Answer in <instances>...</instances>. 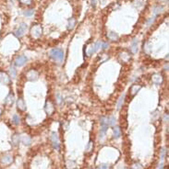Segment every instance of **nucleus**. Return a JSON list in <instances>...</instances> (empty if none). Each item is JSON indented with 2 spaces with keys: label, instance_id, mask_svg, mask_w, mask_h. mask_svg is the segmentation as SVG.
Segmentation results:
<instances>
[{
  "label": "nucleus",
  "instance_id": "4be33fe9",
  "mask_svg": "<svg viewBox=\"0 0 169 169\" xmlns=\"http://www.w3.org/2000/svg\"><path fill=\"white\" fill-rule=\"evenodd\" d=\"M51 140H52V142H56V141H58V137H57V134L56 132H52L51 134Z\"/></svg>",
  "mask_w": 169,
  "mask_h": 169
},
{
  "label": "nucleus",
  "instance_id": "393cba45",
  "mask_svg": "<svg viewBox=\"0 0 169 169\" xmlns=\"http://www.w3.org/2000/svg\"><path fill=\"white\" fill-rule=\"evenodd\" d=\"M33 13H34L33 9H29V10H27V11L24 12V15H25L26 17H31V16L33 15Z\"/></svg>",
  "mask_w": 169,
  "mask_h": 169
},
{
  "label": "nucleus",
  "instance_id": "7ed1b4c3",
  "mask_svg": "<svg viewBox=\"0 0 169 169\" xmlns=\"http://www.w3.org/2000/svg\"><path fill=\"white\" fill-rule=\"evenodd\" d=\"M27 28H28L27 24H25V23H22V24H21V26L19 27L18 30L15 31V35L17 36L18 38H21V37H22V36L24 35V33L26 32Z\"/></svg>",
  "mask_w": 169,
  "mask_h": 169
},
{
  "label": "nucleus",
  "instance_id": "c756f323",
  "mask_svg": "<svg viewBox=\"0 0 169 169\" xmlns=\"http://www.w3.org/2000/svg\"><path fill=\"white\" fill-rule=\"evenodd\" d=\"M99 169H110V165L108 164H102L99 167Z\"/></svg>",
  "mask_w": 169,
  "mask_h": 169
},
{
  "label": "nucleus",
  "instance_id": "b1692460",
  "mask_svg": "<svg viewBox=\"0 0 169 169\" xmlns=\"http://www.w3.org/2000/svg\"><path fill=\"white\" fill-rule=\"evenodd\" d=\"M108 124L109 126H114L115 124V119L114 117H111V118H108Z\"/></svg>",
  "mask_w": 169,
  "mask_h": 169
},
{
  "label": "nucleus",
  "instance_id": "2f4dec72",
  "mask_svg": "<svg viewBox=\"0 0 169 169\" xmlns=\"http://www.w3.org/2000/svg\"><path fill=\"white\" fill-rule=\"evenodd\" d=\"M109 47V44L107 42H102V46H101V48L105 50V49H107Z\"/></svg>",
  "mask_w": 169,
  "mask_h": 169
},
{
  "label": "nucleus",
  "instance_id": "20e7f679",
  "mask_svg": "<svg viewBox=\"0 0 169 169\" xmlns=\"http://www.w3.org/2000/svg\"><path fill=\"white\" fill-rule=\"evenodd\" d=\"M28 61V58L26 57V56L24 55H20L18 56L17 58L15 59V62H14V63H15L16 66H22L23 64H25V63Z\"/></svg>",
  "mask_w": 169,
  "mask_h": 169
},
{
  "label": "nucleus",
  "instance_id": "6ab92c4d",
  "mask_svg": "<svg viewBox=\"0 0 169 169\" xmlns=\"http://www.w3.org/2000/svg\"><path fill=\"white\" fill-rule=\"evenodd\" d=\"M66 165L67 169H74L76 167V163L74 161H67Z\"/></svg>",
  "mask_w": 169,
  "mask_h": 169
},
{
  "label": "nucleus",
  "instance_id": "a878e982",
  "mask_svg": "<svg viewBox=\"0 0 169 169\" xmlns=\"http://www.w3.org/2000/svg\"><path fill=\"white\" fill-rule=\"evenodd\" d=\"M131 169H143V166H142L141 164H139V163H135V164L132 165Z\"/></svg>",
  "mask_w": 169,
  "mask_h": 169
},
{
  "label": "nucleus",
  "instance_id": "f3484780",
  "mask_svg": "<svg viewBox=\"0 0 169 169\" xmlns=\"http://www.w3.org/2000/svg\"><path fill=\"white\" fill-rule=\"evenodd\" d=\"M108 38L110 39V40H116L118 39V35L116 34V33L111 31V32L108 33Z\"/></svg>",
  "mask_w": 169,
  "mask_h": 169
},
{
  "label": "nucleus",
  "instance_id": "c85d7f7f",
  "mask_svg": "<svg viewBox=\"0 0 169 169\" xmlns=\"http://www.w3.org/2000/svg\"><path fill=\"white\" fill-rule=\"evenodd\" d=\"M124 98H125V95H123V96H121L120 99H119V102H118L117 104V109H119L121 108V105L123 104V101H124Z\"/></svg>",
  "mask_w": 169,
  "mask_h": 169
},
{
  "label": "nucleus",
  "instance_id": "7c9ffc66",
  "mask_svg": "<svg viewBox=\"0 0 169 169\" xmlns=\"http://www.w3.org/2000/svg\"><path fill=\"white\" fill-rule=\"evenodd\" d=\"M21 4H24V5H31V0H20Z\"/></svg>",
  "mask_w": 169,
  "mask_h": 169
},
{
  "label": "nucleus",
  "instance_id": "2eb2a0df",
  "mask_svg": "<svg viewBox=\"0 0 169 169\" xmlns=\"http://www.w3.org/2000/svg\"><path fill=\"white\" fill-rule=\"evenodd\" d=\"M113 133H114V138H115V139H118V138L121 136V131H120V129H119V127L114 128Z\"/></svg>",
  "mask_w": 169,
  "mask_h": 169
},
{
  "label": "nucleus",
  "instance_id": "aec40b11",
  "mask_svg": "<svg viewBox=\"0 0 169 169\" xmlns=\"http://www.w3.org/2000/svg\"><path fill=\"white\" fill-rule=\"evenodd\" d=\"M12 121L15 125H19L20 122H21V119H20V117H19L18 115H16L15 114V115H13V117H12Z\"/></svg>",
  "mask_w": 169,
  "mask_h": 169
},
{
  "label": "nucleus",
  "instance_id": "39448f33",
  "mask_svg": "<svg viewBox=\"0 0 169 169\" xmlns=\"http://www.w3.org/2000/svg\"><path fill=\"white\" fill-rule=\"evenodd\" d=\"M0 83L3 85H8L10 83V77L8 76V74L0 72Z\"/></svg>",
  "mask_w": 169,
  "mask_h": 169
},
{
  "label": "nucleus",
  "instance_id": "9b49d317",
  "mask_svg": "<svg viewBox=\"0 0 169 169\" xmlns=\"http://www.w3.org/2000/svg\"><path fill=\"white\" fill-rule=\"evenodd\" d=\"M21 141L24 145H30L31 140L28 135H22V136L21 137Z\"/></svg>",
  "mask_w": 169,
  "mask_h": 169
},
{
  "label": "nucleus",
  "instance_id": "1a4fd4ad",
  "mask_svg": "<svg viewBox=\"0 0 169 169\" xmlns=\"http://www.w3.org/2000/svg\"><path fill=\"white\" fill-rule=\"evenodd\" d=\"M17 107H18V109H20V110H25L26 109V104L25 102H24V100H23L22 99H19L18 100H17Z\"/></svg>",
  "mask_w": 169,
  "mask_h": 169
},
{
  "label": "nucleus",
  "instance_id": "cd10ccee",
  "mask_svg": "<svg viewBox=\"0 0 169 169\" xmlns=\"http://www.w3.org/2000/svg\"><path fill=\"white\" fill-rule=\"evenodd\" d=\"M162 10H163V8H162V7H156V8H154V17H155L157 14H159V13L161 12Z\"/></svg>",
  "mask_w": 169,
  "mask_h": 169
},
{
  "label": "nucleus",
  "instance_id": "6e6552de",
  "mask_svg": "<svg viewBox=\"0 0 169 169\" xmlns=\"http://www.w3.org/2000/svg\"><path fill=\"white\" fill-rule=\"evenodd\" d=\"M14 100H15V96L13 94H8V96L5 99V104L8 105V106H12L13 103H14Z\"/></svg>",
  "mask_w": 169,
  "mask_h": 169
},
{
  "label": "nucleus",
  "instance_id": "0eeeda50",
  "mask_svg": "<svg viewBox=\"0 0 169 169\" xmlns=\"http://www.w3.org/2000/svg\"><path fill=\"white\" fill-rule=\"evenodd\" d=\"M12 162H13V158L9 154H5V155L1 158V163L4 164H10Z\"/></svg>",
  "mask_w": 169,
  "mask_h": 169
},
{
  "label": "nucleus",
  "instance_id": "423d86ee",
  "mask_svg": "<svg viewBox=\"0 0 169 169\" xmlns=\"http://www.w3.org/2000/svg\"><path fill=\"white\" fill-rule=\"evenodd\" d=\"M27 78L29 79L30 81H35L38 79V74L36 71L31 70L30 72H28L27 74Z\"/></svg>",
  "mask_w": 169,
  "mask_h": 169
},
{
  "label": "nucleus",
  "instance_id": "412c9836",
  "mask_svg": "<svg viewBox=\"0 0 169 169\" xmlns=\"http://www.w3.org/2000/svg\"><path fill=\"white\" fill-rule=\"evenodd\" d=\"M75 18H70V19L69 20V26H67V29L69 30H72V29L74 28V26H75Z\"/></svg>",
  "mask_w": 169,
  "mask_h": 169
},
{
  "label": "nucleus",
  "instance_id": "bb28decb",
  "mask_svg": "<svg viewBox=\"0 0 169 169\" xmlns=\"http://www.w3.org/2000/svg\"><path fill=\"white\" fill-rule=\"evenodd\" d=\"M120 57H121V59L124 60V61H128V59H129V55H128V53H121Z\"/></svg>",
  "mask_w": 169,
  "mask_h": 169
},
{
  "label": "nucleus",
  "instance_id": "f257e3e1",
  "mask_svg": "<svg viewBox=\"0 0 169 169\" xmlns=\"http://www.w3.org/2000/svg\"><path fill=\"white\" fill-rule=\"evenodd\" d=\"M50 57L56 61L62 62L63 59H64V52H63V50L58 49V48L53 49V50H51V52H50Z\"/></svg>",
  "mask_w": 169,
  "mask_h": 169
},
{
  "label": "nucleus",
  "instance_id": "5701e85b",
  "mask_svg": "<svg viewBox=\"0 0 169 169\" xmlns=\"http://www.w3.org/2000/svg\"><path fill=\"white\" fill-rule=\"evenodd\" d=\"M140 88H141V86H133L132 87H131V94L132 95H135L136 92L138 90H140Z\"/></svg>",
  "mask_w": 169,
  "mask_h": 169
},
{
  "label": "nucleus",
  "instance_id": "f8f14e48",
  "mask_svg": "<svg viewBox=\"0 0 169 169\" xmlns=\"http://www.w3.org/2000/svg\"><path fill=\"white\" fill-rule=\"evenodd\" d=\"M153 81H154V84H156V85H159V84L162 83V81H163V77H162L161 75H159V74H156V75H154L153 76Z\"/></svg>",
  "mask_w": 169,
  "mask_h": 169
},
{
  "label": "nucleus",
  "instance_id": "4468645a",
  "mask_svg": "<svg viewBox=\"0 0 169 169\" xmlns=\"http://www.w3.org/2000/svg\"><path fill=\"white\" fill-rule=\"evenodd\" d=\"M20 140H21V138H20V136H19L18 134H14L12 136V138H11V141H12L13 145H14V146H17L18 143L20 142Z\"/></svg>",
  "mask_w": 169,
  "mask_h": 169
},
{
  "label": "nucleus",
  "instance_id": "72a5a7b5",
  "mask_svg": "<svg viewBox=\"0 0 169 169\" xmlns=\"http://www.w3.org/2000/svg\"><path fill=\"white\" fill-rule=\"evenodd\" d=\"M1 114H2V109H0V116H1Z\"/></svg>",
  "mask_w": 169,
  "mask_h": 169
},
{
  "label": "nucleus",
  "instance_id": "9d476101",
  "mask_svg": "<svg viewBox=\"0 0 169 169\" xmlns=\"http://www.w3.org/2000/svg\"><path fill=\"white\" fill-rule=\"evenodd\" d=\"M45 111L47 114H52L53 113V111H54V106H53V104L50 102V101H48V102H46L45 104Z\"/></svg>",
  "mask_w": 169,
  "mask_h": 169
},
{
  "label": "nucleus",
  "instance_id": "dca6fc26",
  "mask_svg": "<svg viewBox=\"0 0 169 169\" xmlns=\"http://www.w3.org/2000/svg\"><path fill=\"white\" fill-rule=\"evenodd\" d=\"M95 52H96V51H95L94 44H91V45L87 48V54H88V56L92 55V53H94Z\"/></svg>",
  "mask_w": 169,
  "mask_h": 169
},
{
  "label": "nucleus",
  "instance_id": "f704fd0d",
  "mask_svg": "<svg viewBox=\"0 0 169 169\" xmlns=\"http://www.w3.org/2000/svg\"><path fill=\"white\" fill-rule=\"evenodd\" d=\"M160 169H163V164H161V166H160Z\"/></svg>",
  "mask_w": 169,
  "mask_h": 169
},
{
  "label": "nucleus",
  "instance_id": "473e14b6",
  "mask_svg": "<svg viewBox=\"0 0 169 169\" xmlns=\"http://www.w3.org/2000/svg\"><path fill=\"white\" fill-rule=\"evenodd\" d=\"M92 5L93 6V7H95V5H96V0H92Z\"/></svg>",
  "mask_w": 169,
  "mask_h": 169
},
{
  "label": "nucleus",
  "instance_id": "f03ea898",
  "mask_svg": "<svg viewBox=\"0 0 169 169\" xmlns=\"http://www.w3.org/2000/svg\"><path fill=\"white\" fill-rule=\"evenodd\" d=\"M42 32H43V30L40 25H35L31 28V33L33 38H39L42 35Z\"/></svg>",
  "mask_w": 169,
  "mask_h": 169
},
{
  "label": "nucleus",
  "instance_id": "a211bd4d",
  "mask_svg": "<svg viewBox=\"0 0 169 169\" xmlns=\"http://www.w3.org/2000/svg\"><path fill=\"white\" fill-rule=\"evenodd\" d=\"M9 74H10L11 78H15L16 75H17V71H16V68L14 66H10L9 67Z\"/></svg>",
  "mask_w": 169,
  "mask_h": 169
},
{
  "label": "nucleus",
  "instance_id": "ddd939ff",
  "mask_svg": "<svg viewBox=\"0 0 169 169\" xmlns=\"http://www.w3.org/2000/svg\"><path fill=\"white\" fill-rule=\"evenodd\" d=\"M130 50L133 53H137V52H138V40H133V42L130 46Z\"/></svg>",
  "mask_w": 169,
  "mask_h": 169
}]
</instances>
